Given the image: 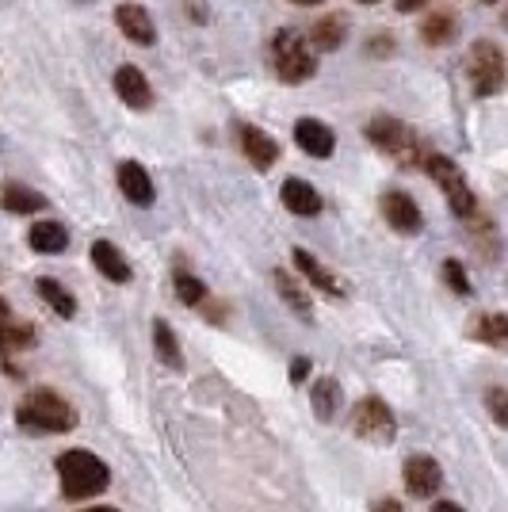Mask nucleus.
I'll return each mask as SVG.
<instances>
[{"label": "nucleus", "mask_w": 508, "mask_h": 512, "mask_svg": "<svg viewBox=\"0 0 508 512\" xmlns=\"http://www.w3.org/2000/svg\"><path fill=\"white\" fill-rule=\"evenodd\" d=\"M58 478H62V493L69 501H85V497H96V493L107 490V482H111V470L100 455H92V451H65L58 455Z\"/></svg>", "instance_id": "nucleus-1"}, {"label": "nucleus", "mask_w": 508, "mask_h": 512, "mask_svg": "<svg viewBox=\"0 0 508 512\" xmlns=\"http://www.w3.org/2000/svg\"><path fill=\"white\" fill-rule=\"evenodd\" d=\"M272 69L283 85H302L318 73V58H314V46L310 39H302L298 31L283 27L272 43Z\"/></svg>", "instance_id": "nucleus-2"}, {"label": "nucleus", "mask_w": 508, "mask_h": 512, "mask_svg": "<svg viewBox=\"0 0 508 512\" xmlns=\"http://www.w3.org/2000/svg\"><path fill=\"white\" fill-rule=\"evenodd\" d=\"M16 417H20L23 428H35V432H69V428L77 425L73 406L65 402L62 394H54V390H31L20 402Z\"/></svg>", "instance_id": "nucleus-3"}, {"label": "nucleus", "mask_w": 508, "mask_h": 512, "mask_svg": "<svg viewBox=\"0 0 508 512\" xmlns=\"http://www.w3.org/2000/svg\"><path fill=\"white\" fill-rule=\"evenodd\" d=\"M424 169L440 184V192L447 195V207L459 214L463 222H474V218H478V199L470 192L463 169H459L451 157H444V153H424Z\"/></svg>", "instance_id": "nucleus-4"}, {"label": "nucleus", "mask_w": 508, "mask_h": 512, "mask_svg": "<svg viewBox=\"0 0 508 512\" xmlns=\"http://www.w3.org/2000/svg\"><path fill=\"white\" fill-rule=\"evenodd\" d=\"M367 138H371L386 157H394L398 165H405V169L424 165V150H421V142H417V134L405 127V123H398V119H390V115L371 119V123H367Z\"/></svg>", "instance_id": "nucleus-5"}, {"label": "nucleus", "mask_w": 508, "mask_h": 512, "mask_svg": "<svg viewBox=\"0 0 508 512\" xmlns=\"http://www.w3.org/2000/svg\"><path fill=\"white\" fill-rule=\"evenodd\" d=\"M505 50L489 39H478L466 54V77H470V88L478 96H497L501 85H505Z\"/></svg>", "instance_id": "nucleus-6"}, {"label": "nucleus", "mask_w": 508, "mask_h": 512, "mask_svg": "<svg viewBox=\"0 0 508 512\" xmlns=\"http://www.w3.org/2000/svg\"><path fill=\"white\" fill-rule=\"evenodd\" d=\"M352 428H356V436L371 440V444H390L398 432V421L382 398H363L360 406L352 409Z\"/></svg>", "instance_id": "nucleus-7"}, {"label": "nucleus", "mask_w": 508, "mask_h": 512, "mask_svg": "<svg viewBox=\"0 0 508 512\" xmlns=\"http://www.w3.org/2000/svg\"><path fill=\"white\" fill-rule=\"evenodd\" d=\"M237 146H241V153L253 161L256 169H272L279 161L276 138L264 134L260 127H253V123H237Z\"/></svg>", "instance_id": "nucleus-8"}, {"label": "nucleus", "mask_w": 508, "mask_h": 512, "mask_svg": "<svg viewBox=\"0 0 508 512\" xmlns=\"http://www.w3.org/2000/svg\"><path fill=\"white\" fill-rule=\"evenodd\" d=\"M440 482H444V470L432 455H413L405 463V486H409L413 497H432L440 490Z\"/></svg>", "instance_id": "nucleus-9"}, {"label": "nucleus", "mask_w": 508, "mask_h": 512, "mask_svg": "<svg viewBox=\"0 0 508 512\" xmlns=\"http://www.w3.org/2000/svg\"><path fill=\"white\" fill-rule=\"evenodd\" d=\"M115 92H119V100L127 107H134V111H146V107L153 104L146 73H142L138 65H119V69H115Z\"/></svg>", "instance_id": "nucleus-10"}, {"label": "nucleus", "mask_w": 508, "mask_h": 512, "mask_svg": "<svg viewBox=\"0 0 508 512\" xmlns=\"http://www.w3.org/2000/svg\"><path fill=\"white\" fill-rule=\"evenodd\" d=\"M115 23H119V31L127 35L130 43L153 46V39H157L149 12L142 8V4H134V0H127V4H119V8H115Z\"/></svg>", "instance_id": "nucleus-11"}, {"label": "nucleus", "mask_w": 508, "mask_h": 512, "mask_svg": "<svg viewBox=\"0 0 508 512\" xmlns=\"http://www.w3.org/2000/svg\"><path fill=\"white\" fill-rule=\"evenodd\" d=\"M295 142L302 146V153H310V157H318V161L333 157V150H337L333 130L325 127L321 119H298V123H295Z\"/></svg>", "instance_id": "nucleus-12"}, {"label": "nucleus", "mask_w": 508, "mask_h": 512, "mask_svg": "<svg viewBox=\"0 0 508 512\" xmlns=\"http://www.w3.org/2000/svg\"><path fill=\"white\" fill-rule=\"evenodd\" d=\"M382 214L398 234H417L421 230V207L405 192H386L382 195Z\"/></svg>", "instance_id": "nucleus-13"}, {"label": "nucleus", "mask_w": 508, "mask_h": 512, "mask_svg": "<svg viewBox=\"0 0 508 512\" xmlns=\"http://www.w3.org/2000/svg\"><path fill=\"white\" fill-rule=\"evenodd\" d=\"M119 192L127 195L134 207H149L153 203V180L138 161H123L119 165Z\"/></svg>", "instance_id": "nucleus-14"}, {"label": "nucleus", "mask_w": 508, "mask_h": 512, "mask_svg": "<svg viewBox=\"0 0 508 512\" xmlns=\"http://www.w3.org/2000/svg\"><path fill=\"white\" fill-rule=\"evenodd\" d=\"M283 207L291 214H302V218H314V214H321V195L314 184H306V180H298V176H291L287 184H283Z\"/></svg>", "instance_id": "nucleus-15"}, {"label": "nucleus", "mask_w": 508, "mask_h": 512, "mask_svg": "<svg viewBox=\"0 0 508 512\" xmlns=\"http://www.w3.org/2000/svg\"><path fill=\"white\" fill-rule=\"evenodd\" d=\"M92 264H96V268H100V276L111 279V283H130L127 256L119 253L111 241H96V245H92Z\"/></svg>", "instance_id": "nucleus-16"}, {"label": "nucleus", "mask_w": 508, "mask_h": 512, "mask_svg": "<svg viewBox=\"0 0 508 512\" xmlns=\"http://www.w3.org/2000/svg\"><path fill=\"white\" fill-rule=\"evenodd\" d=\"M272 283H276V291H279V299L287 302L291 310H295L302 321H314V306H310V295L302 291V283H298L295 276H287L283 268H276L272 272Z\"/></svg>", "instance_id": "nucleus-17"}, {"label": "nucleus", "mask_w": 508, "mask_h": 512, "mask_svg": "<svg viewBox=\"0 0 508 512\" xmlns=\"http://www.w3.org/2000/svg\"><path fill=\"white\" fill-rule=\"evenodd\" d=\"M295 264H298V272L310 279L314 287H321L325 295H340V291H344V287L337 283V276H333V272H329V268H325V264H321L314 253H306V249H295Z\"/></svg>", "instance_id": "nucleus-18"}, {"label": "nucleus", "mask_w": 508, "mask_h": 512, "mask_svg": "<svg viewBox=\"0 0 508 512\" xmlns=\"http://www.w3.org/2000/svg\"><path fill=\"white\" fill-rule=\"evenodd\" d=\"M470 337L489 348H508V314H478L470 325Z\"/></svg>", "instance_id": "nucleus-19"}, {"label": "nucleus", "mask_w": 508, "mask_h": 512, "mask_svg": "<svg viewBox=\"0 0 508 512\" xmlns=\"http://www.w3.org/2000/svg\"><path fill=\"white\" fill-rule=\"evenodd\" d=\"M314 413H318L321 421H333L340 413V406H344V390H340V383L333 379V375H325V379H318L314 383Z\"/></svg>", "instance_id": "nucleus-20"}, {"label": "nucleus", "mask_w": 508, "mask_h": 512, "mask_svg": "<svg viewBox=\"0 0 508 512\" xmlns=\"http://www.w3.org/2000/svg\"><path fill=\"white\" fill-rule=\"evenodd\" d=\"M27 241H31L35 253H65L69 249V234H65V226H58V222H35Z\"/></svg>", "instance_id": "nucleus-21"}, {"label": "nucleus", "mask_w": 508, "mask_h": 512, "mask_svg": "<svg viewBox=\"0 0 508 512\" xmlns=\"http://www.w3.org/2000/svg\"><path fill=\"white\" fill-rule=\"evenodd\" d=\"M344 27H348L344 16H321V20L310 27L306 39H310L314 50H325V54H329V50H337V46L344 43Z\"/></svg>", "instance_id": "nucleus-22"}, {"label": "nucleus", "mask_w": 508, "mask_h": 512, "mask_svg": "<svg viewBox=\"0 0 508 512\" xmlns=\"http://www.w3.org/2000/svg\"><path fill=\"white\" fill-rule=\"evenodd\" d=\"M0 207L12 214H35L46 207V199L39 192H31V188H23V184H4V192H0Z\"/></svg>", "instance_id": "nucleus-23"}, {"label": "nucleus", "mask_w": 508, "mask_h": 512, "mask_svg": "<svg viewBox=\"0 0 508 512\" xmlns=\"http://www.w3.org/2000/svg\"><path fill=\"white\" fill-rule=\"evenodd\" d=\"M421 39L428 46L451 43V39H455V16H451V12H432V16L421 23Z\"/></svg>", "instance_id": "nucleus-24"}, {"label": "nucleus", "mask_w": 508, "mask_h": 512, "mask_svg": "<svg viewBox=\"0 0 508 512\" xmlns=\"http://www.w3.org/2000/svg\"><path fill=\"white\" fill-rule=\"evenodd\" d=\"M39 295H43L46 306H50V310H58L62 318H73V314H77V299L65 291L58 279H39Z\"/></svg>", "instance_id": "nucleus-25"}, {"label": "nucleus", "mask_w": 508, "mask_h": 512, "mask_svg": "<svg viewBox=\"0 0 508 512\" xmlns=\"http://www.w3.org/2000/svg\"><path fill=\"white\" fill-rule=\"evenodd\" d=\"M35 341V329L31 325H20V321L4 318L0 321V352H23Z\"/></svg>", "instance_id": "nucleus-26"}, {"label": "nucleus", "mask_w": 508, "mask_h": 512, "mask_svg": "<svg viewBox=\"0 0 508 512\" xmlns=\"http://www.w3.org/2000/svg\"><path fill=\"white\" fill-rule=\"evenodd\" d=\"M153 341H157V356L169 363V367H184V356H180V348H176V337H172V329L165 321H153Z\"/></svg>", "instance_id": "nucleus-27"}, {"label": "nucleus", "mask_w": 508, "mask_h": 512, "mask_svg": "<svg viewBox=\"0 0 508 512\" xmlns=\"http://www.w3.org/2000/svg\"><path fill=\"white\" fill-rule=\"evenodd\" d=\"M176 299L188 302V306H199V302L207 299V287H203V279L188 276V272H176Z\"/></svg>", "instance_id": "nucleus-28"}, {"label": "nucleus", "mask_w": 508, "mask_h": 512, "mask_svg": "<svg viewBox=\"0 0 508 512\" xmlns=\"http://www.w3.org/2000/svg\"><path fill=\"white\" fill-rule=\"evenodd\" d=\"M486 409H489V417H493L497 425L508 428V390H501V386L486 390Z\"/></svg>", "instance_id": "nucleus-29"}, {"label": "nucleus", "mask_w": 508, "mask_h": 512, "mask_svg": "<svg viewBox=\"0 0 508 512\" xmlns=\"http://www.w3.org/2000/svg\"><path fill=\"white\" fill-rule=\"evenodd\" d=\"M444 279H447V287H451L455 295H470V279H466V268L459 264V260H447Z\"/></svg>", "instance_id": "nucleus-30"}, {"label": "nucleus", "mask_w": 508, "mask_h": 512, "mask_svg": "<svg viewBox=\"0 0 508 512\" xmlns=\"http://www.w3.org/2000/svg\"><path fill=\"white\" fill-rule=\"evenodd\" d=\"M306 375H310V360H306V356H302V360H295V363H291V383H302V379H306Z\"/></svg>", "instance_id": "nucleus-31"}, {"label": "nucleus", "mask_w": 508, "mask_h": 512, "mask_svg": "<svg viewBox=\"0 0 508 512\" xmlns=\"http://www.w3.org/2000/svg\"><path fill=\"white\" fill-rule=\"evenodd\" d=\"M371 512H405V509L398 505V501H394V497H379V501L371 505Z\"/></svg>", "instance_id": "nucleus-32"}, {"label": "nucleus", "mask_w": 508, "mask_h": 512, "mask_svg": "<svg viewBox=\"0 0 508 512\" xmlns=\"http://www.w3.org/2000/svg\"><path fill=\"white\" fill-rule=\"evenodd\" d=\"M394 50V43L386 39V35H379V39H371V54H390Z\"/></svg>", "instance_id": "nucleus-33"}, {"label": "nucleus", "mask_w": 508, "mask_h": 512, "mask_svg": "<svg viewBox=\"0 0 508 512\" xmlns=\"http://www.w3.org/2000/svg\"><path fill=\"white\" fill-rule=\"evenodd\" d=\"M398 4V12H421L428 0H394Z\"/></svg>", "instance_id": "nucleus-34"}, {"label": "nucleus", "mask_w": 508, "mask_h": 512, "mask_svg": "<svg viewBox=\"0 0 508 512\" xmlns=\"http://www.w3.org/2000/svg\"><path fill=\"white\" fill-rule=\"evenodd\" d=\"M432 512H463V509H459L455 501H436V509H432Z\"/></svg>", "instance_id": "nucleus-35"}, {"label": "nucleus", "mask_w": 508, "mask_h": 512, "mask_svg": "<svg viewBox=\"0 0 508 512\" xmlns=\"http://www.w3.org/2000/svg\"><path fill=\"white\" fill-rule=\"evenodd\" d=\"M291 4H302V8H314V4H321V0H291Z\"/></svg>", "instance_id": "nucleus-36"}, {"label": "nucleus", "mask_w": 508, "mask_h": 512, "mask_svg": "<svg viewBox=\"0 0 508 512\" xmlns=\"http://www.w3.org/2000/svg\"><path fill=\"white\" fill-rule=\"evenodd\" d=\"M4 318H8V302L0 299V321H4Z\"/></svg>", "instance_id": "nucleus-37"}, {"label": "nucleus", "mask_w": 508, "mask_h": 512, "mask_svg": "<svg viewBox=\"0 0 508 512\" xmlns=\"http://www.w3.org/2000/svg\"><path fill=\"white\" fill-rule=\"evenodd\" d=\"M85 512H119V509H107V505H96V509H85Z\"/></svg>", "instance_id": "nucleus-38"}, {"label": "nucleus", "mask_w": 508, "mask_h": 512, "mask_svg": "<svg viewBox=\"0 0 508 512\" xmlns=\"http://www.w3.org/2000/svg\"><path fill=\"white\" fill-rule=\"evenodd\" d=\"M360 4H379V0H360Z\"/></svg>", "instance_id": "nucleus-39"}, {"label": "nucleus", "mask_w": 508, "mask_h": 512, "mask_svg": "<svg viewBox=\"0 0 508 512\" xmlns=\"http://www.w3.org/2000/svg\"><path fill=\"white\" fill-rule=\"evenodd\" d=\"M482 4H497V0H482Z\"/></svg>", "instance_id": "nucleus-40"}, {"label": "nucleus", "mask_w": 508, "mask_h": 512, "mask_svg": "<svg viewBox=\"0 0 508 512\" xmlns=\"http://www.w3.org/2000/svg\"><path fill=\"white\" fill-rule=\"evenodd\" d=\"M505 23H508V12H505Z\"/></svg>", "instance_id": "nucleus-41"}]
</instances>
